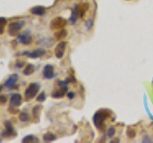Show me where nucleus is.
Masks as SVG:
<instances>
[{
    "label": "nucleus",
    "instance_id": "obj_11",
    "mask_svg": "<svg viewBox=\"0 0 153 143\" xmlns=\"http://www.w3.org/2000/svg\"><path fill=\"white\" fill-rule=\"evenodd\" d=\"M17 78H18L17 74H13V75H11V76H10V77L6 80V82H5V86H6V87L9 88V89L16 88V81H17Z\"/></svg>",
    "mask_w": 153,
    "mask_h": 143
},
{
    "label": "nucleus",
    "instance_id": "obj_25",
    "mask_svg": "<svg viewBox=\"0 0 153 143\" xmlns=\"http://www.w3.org/2000/svg\"><path fill=\"white\" fill-rule=\"evenodd\" d=\"M6 102H7V97L5 95H0V103L5 104Z\"/></svg>",
    "mask_w": 153,
    "mask_h": 143
},
{
    "label": "nucleus",
    "instance_id": "obj_10",
    "mask_svg": "<svg viewBox=\"0 0 153 143\" xmlns=\"http://www.w3.org/2000/svg\"><path fill=\"white\" fill-rule=\"evenodd\" d=\"M22 103V97L19 94H13L11 97V106L12 107H18Z\"/></svg>",
    "mask_w": 153,
    "mask_h": 143
},
{
    "label": "nucleus",
    "instance_id": "obj_20",
    "mask_svg": "<svg viewBox=\"0 0 153 143\" xmlns=\"http://www.w3.org/2000/svg\"><path fill=\"white\" fill-rule=\"evenodd\" d=\"M115 133H116V129H115V127L111 126V127H109V129L107 130V136L108 137H112L114 135H115Z\"/></svg>",
    "mask_w": 153,
    "mask_h": 143
},
{
    "label": "nucleus",
    "instance_id": "obj_6",
    "mask_svg": "<svg viewBox=\"0 0 153 143\" xmlns=\"http://www.w3.org/2000/svg\"><path fill=\"white\" fill-rule=\"evenodd\" d=\"M67 21L62 17H56L51 22V29L52 30H57V29H62L66 25Z\"/></svg>",
    "mask_w": 153,
    "mask_h": 143
},
{
    "label": "nucleus",
    "instance_id": "obj_4",
    "mask_svg": "<svg viewBox=\"0 0 153 143\" xmlns=\"http://www.w3.org/2000/svg\"><path fill=\"white\" fill-rule=\"evenodd\" d=\"M24 24H25V22H24V21H17V22L11 23L9 25V28H8L9 35H12V36L16 35L17 33L19 32V31L22 29V27L24 26Z\"/></svg>",
    "mask_w": 153,
    "mask_h": 143
},
{
    "label": "nucleus",
    "instance_id": "obj_28",
    "mask_svg": "<svg viewBox=\"0 0 153 143\" xmlns=\"http://www.w3.org/2000/svg\"><path fill=\"white\" fill-rule=\"evenodd\" d=\"M1 90H2V86L0 85V92H1Z\"/></svg>",
    "mask_w": 153,
    "mask_h": 143
},
{
    "label": "nucleus",
    "instance_id": "obj_1",
    "mask_svg": "<svg viewBox=\"0 0 153 143\" xmlns=\"http://www.w3.org/2000/svg\"><path fill=\"white\" fill-rule=\"evenodd\" d=\"M110 113L107 110H100L97 113L95 114V116H93V121L95 123V126L97 127L99 130H102L104 126V121L110 116Z\"/></svg>",
    "mask_w": 153,
    "mask_h": 143
},
{
    "label": "nucleus",
    "instance_id": "obj_18",
    "mask_svg": "<svg viewBox=\"0 0 153 143\" xmlns=\"http://www.w3.org/2000/svg\"><path fill=\"white\" fill-rule=\"evenodd\" d=\"M23 143H30V142H38V139L35 136H27L22 139Z\"/></svg>",
    "mask_w": 153,
    "mask_h": 143
},
{
    "label": "nucleus",
    "instance_id": "obj_9",
    "mask_svg": "<svg viewBox=\"0 0 153 143\" xmlns=\"http://www.w3.org/2000/svg\"><path fill=\"white\" fill-rule=\"evenodd\" d=\"M45 52H46L45 50H43V49H36L32 52H23V55H28V57H31V58H37V57L44 55Z\"/></svg>",
    "mask_w": 153,
    "mask_h": 143
},
{
    "label": "nucleus",
    "instance_id": "obj_16",
    "mask_svg": "<svg viewBox=\"0 0 153 143\" xmlns=\"http://www.w3.org/2000/svg\"><path fill=\"white\" fill-rule=\"evenodd\" d=\"M33 72H35V66L33 64H28L25 67V69L23 70V73L25 75H30L33 73Z\"/></svg>",
    "mask_w": 153,
    "mask_h": 143
},
{
    "label": "nucleus",
    "instance_id": "obj_22",
    "mask_svg": "<svg viewBox=\"0 0 153 143\" xmlns=\"http://www.w3.org/2000/svg\"><path fill=\"white\" fill-rule=\"evenodd\" d=\"M40 109H41L40 106H36L35 108H33V116H35V117H38V116H39Z\"/></svg>",
    "mask_w": 153,
    "mask_h": 143
},
{
    "label": "nucleus",
    "instance_id": "obj_27",
    "mask_svg": "<svg viewBox=\"0 0 153 143\" xmlns=\"http://www.w3.org/2000/svg\"><path fill=\"white\" fill-rule=\"evenodd\" d=\"M74 93H68V94H67V97H68L69 98H73L74 97Z\"/></svg>",
    "mask_w": 153,
    "mask_h": 143
},
{
    "label": "nucleus",
    "instance_id": "obj_2",
    "mask_svg": "<svg viewBox=\"0 0 153 143\" xmlns=\"http://www.w3.org/2000/svg\"><path fill=\"white\" fill-rule=\"evenodd\" d=\"M39 89H40L39 84H37V83H32V84H30V85H29V87L25 91V98L27 100L33 99L37 94Z\"/></svg>",
    "mask_w": 153,
    "mask_h": 143
},
{
    "label": "nucleus",
    "instance_id": "obj_26",
    "mask_svg": "<svg viewBox=\"0 0 153 143\" xmlns=\"http://www.w3.org/2000/svg\"><path fill=\"white\" fill-rule=\"evenodd\" d=\"M92 25H93V22H92V20H91V19H90V20H88L87 22H86V26H87V29H88V30H89V29H90L91 27H92Z\"/></svg>",
    "mask_w": 153,
    "mask_h": 143
},
{
    "label": "nucleus",
    "instance_id": "obj_19",
    "mask_svg": "<svg viewBox=\"0 0 153 143\" xmlns=\"http://www.w3.org/2000/svg\"><path fill=\"white\" fill-rule=\"evenodd\" d=\"M7 25V19L5 17H0V35H2L5 30V26Z\"/></svg>",
    "mask_w": 153,
    "mask_h": 143
},
{
    "label": "nucleus",
    "instance_id": "obj_21",
    "mask_svg": "<svg viewBox=\"0 0 153 143\" xmlns=\"http://www.w3.org/2000/svg\"><path fill=\"white\" fill-rule=\"evenodd\" d=\"M19 120L23 121V122L28 121L29 120V114L27 113H22V114H20V116H19Z\"/></svg>",
    "mask_w": 153,
    "mask_h": 143
},
{
    "label": "nucleus",
    "instance_id": "obj_14",
    "mask_svg": "<svg viewBox=\"0 0 153 143\" xmlns=\"http://www.w3.org/2000/svg\"><path fill=\"white\" fill-rule=\"evenodd\" d=\"M66 36H67V31L63 30V29H61L60 31L55 33V38L59 41H62Z\"/></svg>",
    "mask_w": 153,
    "mask_h": 143
},
{
    "label": "nucleus",
    "instance_id": "obj_8",
    "mask_svg": "<svg viewBox=\"0 0 153 143\" xmlns=\"http://www.w3.org/2000/svg\"><path fill=\"white\" fill-rule=\"evenodd\" d=\"M43 76L46 79H52L55 77V73H54V68L52 65H46L43 70Z\"/></svg>",
    "mask_w": 153,
    "mask_h": 143
},
{
    "label": "nucleus",
    "instance_id": "obj_15",
    "mask_svg": "<svg viewBox=\"0 0 153 143\" xmlns=\"http://www.w3.org/2000/svg\"><path fill=\"white\" fill-rule=\"evenodd\" d=\"M31 13L36 14V15H43L45 13V8H43L41 6H36V7H33L31 10Z\"/></svg>",
    "mask_w": 153,
    "mask_h": 143
},
{
    "label": "nucleus",
    "instance_id": "obj_17",
    "mask_svg": "<svg viewBox=\"0 0 153 143\" xmlns=\"http://www.w3.org/2000/svg\"><path fill=\"white\" fill-rule=\"evenodd\" d=\"M56 136L54 135L53 133H46L44 136H43V140L45 142H51V141H54L56 139Z\"/></svg>",
    "mask_w": 153,
    "mask_h": 143
},
{
    "label": "nucleus",
    "instance_id": "obj_24",
    "mask_svg": "<svg viewBox=\"0 0 153 143\" xmlns=\"http://www.w3.org/2000/svg\"><path fill=\"white\" fill-rule=\"evenodd\" d=\"M136 136V132L134 130H131V129H128L127 130V136L129 138H134Z\"/></svg>",
    "mask_w": 153,
    "mask_h": 143
},
{
    "label": "nucleus",
    "instance_id": "obj_3",
    "mask_svg": "<svg viewBox=\"0 0 153 143\" xmlns=\"http://www.w3.org/2000/svg\"><path fill=\"white\" fill-rule=\"evenodd\" d=\"M67 83H68V81H59V90H56V91H55V92H53L52 97H54V98L63 97L65 93L67 92V90H68V87H67Z\"/></svg>",
    "mask_w": 153,
    "mask_h": 143
},
{
    "label": "nucleus",
    "instance_id": "obj_5",
    "mask_svg": "<svg viewBox=\"0 0 153 143\" xmlns=\"http://www.w3.org/2000/svg\"><path fill=\"white\" fill-rule=\"evenodd\" d=\"M18 41L23 45H29L32 43V35L29 31H25L18 35Z\"/></svg>",
    "mask_w": 153,
    "mask_h": 143
},
{
    "label": "nucleus",
    "instance_id": "obj_13",
    "mask_svg": "<svg viewBox=\"0 0 153 143\" xmlns=\"http://www.w3.org/2000/svg\"><path fill=\"white\" fill-rule=\"evenodd\" d=\"M79 7L76 5V6H75L73 12H72V14H71V17H70V22L72 24H75L76 22V20H78L79 18Z\"/></svg>",
    "mask_w": 153,
    "mask_h": 143
},
{
    "label": "nucleus",
    "instance_id": "obj_12",
    "mask_svg": "<svg viewBox=\"0 0 153 143\" xmlns=\"http://www.w3.org/2000/svg\"><path fill=\"white\" fill-rule=\"evenodd\" d=\"M3 136H8V137L16 136V133L14 132L13 128V125L10 122H6V131L4 132Z\"/></svg>",
    "mask_w": 153,
    "mask_h": 143
},
{
    "label": "nucleus",
    "instance_id": "obj_7",
    "mask_svg": "<svg viewBox=\"0 0 153 143\" xmlns=\"http://www.w3.org/2000/svg\"><path fill=\"white\" fill-rule=\"evenodd\" d=\"M66 45H67V43L65 41H60L59 44L56 45L55 49V55L57 58H62V57H63L65 49H66Z\"/></svg>",
    "mask_w": 153,
    "mask_h": 143
},
{
    "label": "nucleus",
    "instance_id": "obj_23",
    "mask_svg": "<svg viewBox=\"0 0 153 143\" xmlns=\"http://www.w3.org/2000/svg\"><path fill=\"white\" fill-rule=\"evenodd\" d=\"M45 98H46V94H45V93L44 92H42L37 97V98H36V100L38 102H42V101H44L45 100Z\"/></svg>",
    "mask_w": 153,
    "mask_h": 143
}]
</instances>
